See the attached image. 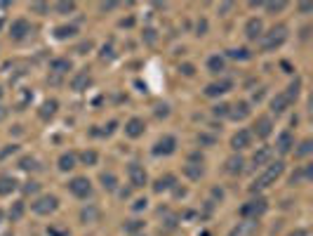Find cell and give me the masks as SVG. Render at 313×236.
<instances>
[{"label": "cell", "instance_id": "cell-1", "mask_svg": "<svg viewBox=\"0 0 313 236\" xmlns=\"http://www.w3.org/2000/svg\"><path fill=\"white\" fill-rule=\"evenodd\" d=\"M285 40H287V26H285V24H278V26H273L268 33L261 36V50H264V52H275L278 47H283Z\"/></svg>", "mask_w": 313, "mask_h": 236}, {"label": "cell", "instance_id": "cell-2", "mask_svg": "<svg viewBox=\"0 0 313 236\" xmlns=\"http://www.w3.org/2000/svg\"><path fill=\"white\" fill-rule=\"evenodd\" d=\"M283 170H285V163H283V161H275V163H271L266 170H264V173H261L259 177L252 182V187H250V189H252V191H261V189L271 187V184H273V182L278 180L280 175H283Z\"/></svg>", "mask_w": 313, "mask_h": 236}, {"label": "cell", "instance_id": "cell-3", "mask_svg": "<svg viewBox=\"0 0 313 236\" xmlns=\"http://www.w3.org/2000/svg\"><path fill=\"white\" fill-rule=\"evenodd\" d=\"M266 210H268L266 198H252V201H247V203H245L243 208H240V215H243L245 220L257 222Z\"/></svg>", "mask_w": 313, "mask_h": 236}, {"label": "cell", "instance_id": "cell-4", "mask_svg": "<svg viewBox=\"0 0 313 236\" xmlns=\"http://www.w3.org/2000/svg\"><path fill=\"white\" fill-rule=\"evenodd\" d=\"M57 205H59V198L47 194V196L36 198V201L31 203V210L36 212V215H50V212L57 210Z\"/></svg>", "mask_w": 313, "mask_h": 236}, {"label": "cell", "instance_id": "cell-5", "mask_svg": "<svg viewBox=\"0 0 313 236\" xmlns=\"http://www.w3.org/2000/svg\"><path fill=\"white\" fill-rule=\"evenodd\" d=\"M69 191L76 198H87L92 194V184L87 177H73V180L69 182Z\"/></svg>", "mask_w": 313, "mask_h": 236}, {"label": "cell", "instance_id": "cell-6", "mask_svg": "<svg viewBox=\"0 0 313 236\" xmlns=\"http://www.w3.org/2000/svg\"><path fill=\"white\" fill-rule=\"evenodd\" d=\"M175 149H177V140L172 135H165L163 140L155 142L153 154H155V156H170V154H175Z\"/></svg>", "mask_w": 313, "mask_h": 236}, {"label": "cell", "instance_id": "cell-7", "mask_svg": "<svg viewBox=\"0 0 313 236\" xmlns=\"http://www.w3.org/2000/svg\"><path fill=\"white\" fill-rule=\"evenodd\" d=\"M261 36H264V24H261V19L252 17L250 22L245 24V38L247 40H259Z\"/></svg>", "mask_w": 313, "mask_h": 236}, {"label": "cell", "instance_id": "cell-8", "mask_svg": "<svg viewBox=\"0 0 313 236\" xmlns=\"http://www.w3.org/2000/svg\"><path fill=\"white\" fill-rule=\"evenodd\" d=\"M127 175H130V182H132V187H144L146 184V180H148V177H146V170L144 168H141V165L139 163H130V168H127Z\"/></svg>", "mask_w": 313, "mask_h": 236}, {"label": "cell", "instance_id": "cell-9", "mask_svg": "<svg viewBox=\"0 0 313 236\" xmlns=\"http://www.w3.org/2000/svg\"><path fill=\"white\" fill-rule=\"evenodd\" d=\"M250 144H252V133H250V130H238V133L231 137V147L236 151L247 149Z\"/></svg>", "mask_w": 313, "mask_h": 236}, {"label": "cell", "instance_id": "cell-10", "mask_svg": "<svg viewBox=\"0 0 313 236\" xmlns=\"http://www.w3.org/2000/svg\"><path fill=\"white\" fill-rule=\"evenodd\" d=\"M29 33H31V24L26 22V19H17V22H12V26H10V36L15 40H24Z\"/></svg>", "mask_w": 313, "mask_h": 236}, {"label": "cell", "instance_id": "cell-11", "mask_svg": "<svg viewBox=\"0 0 313 236\" xmlns=\"http://www.w3.org/2000/svg\"><path fill=\"white\" fill-rule=\"evenodd\" d=\"M92 83V76L90 71L83 69L80 73H76L73 78H71V90H76V92H83V90H87V85Z\"/></svg>", "mask_w": 313, "mask_h": 236}, {"label": "cell", "instance_id": "cell-12", "mask_svg": "<svg viewBox=\"0 0 313 236\" xmlns=\"http://www.w3.org/2000/svg\"><path fill=\"white\" fill-rule=\"evenodd\" d=\"M271 133H273V123H271V118L268 116L257 118V123H254V135H257L259 140H266Z\"/></svg>", "mask_w": 313, "mask_h": 236}, {"label": "cell", "instance_id": "cell-13", "mask_svg": "<svg viewBox=\"0 0 313 236\" xmlns=\"http://www.w3.org/2000/svg\"><path fill=\"white\" fill-rule=\"evenodd\" d=\"M144 121L141 118H130L127 123H125V135L127 137H132V140H137V137H141L144 135Z\"/></svg>", "mask_w": 313, "mask_h": 236}, {"label": "cell", "instance_id": "cell-14", "mask_svg": "<svg viewBox=\"0 0 313 236\" xmlns=\"http://www.w3.org/2000/svg\"><path fill=\"white\" fill-rule=\"evenodd\" d=\"M290 99L285 97V92H280V94H275L273 99H271V111H273L275 116H280V113H285V111L290 109Z\"/></svg>", "mask_w": 313, "mask_h": 236}, {"label": "cell", "instance_id": "cell-15", "mask_svg": "<svg viewBox=\"0 0 313 236\" xmlns=\"http://www.w3.org/2000/svg\"><path fill=\"white\" fill-rule=\"evenodd\" d=\"M231 87H233V83L231 80H219V83H212V85L205 87V94L207 97H219V94L229 92Z\"/></svg>", "mask_w": 313, "mask_h": 236}, {"label": "cell", "instance_id": "cell-16", "mask_svg": "<svg viewBox=\"0 0 313 236\" xmlns=\"http://www.w3.org/2000/svg\"><path fill=\"white\" fill-rule=\"evenodd\" d=\"M292 147H294V137H292V133H280V135H278L275 149L280 151V154H290Z\"/></svg>", "mask_w": 313, "mask_h": 236}, {"label": "cell", "instance_id": "cell-17", "mask_svg": "<svg viewBox=\"0 0 313 236\" xmlns=\"http://www.w3.org/2000/svg\"><path fill=\"white\" fill-rule=\"evenodd\" d=\"M229 116L233 118V121H243V118L250 116V104L247 102H238L236 106H231L229 109Z\"/></svg>", "mask_w": 313, "mask_h": 236}, {"label": "cell", "instance_id": "cell-18", "mask_svg": "<svg viewBox=\"0 0 313 236\" xmlns=\"http://www.w3.org/2000/svg\"><path fill=\"white\" fill-rule=\"evenodd\" d=\"M254 231H257V222L245 220V222H240L233 231H231V236H252Z\"/></svg>", "mask_w": 313, "mask_h": 236}, {"label": "cell", "instance_id": "cell-19", "mask_svg": "<svg viewBox=\"0 0 313 236\" xmlns=\"http://www.w3.org/2000/svg\"><path fill=\"white\" fill-rule=\"evenodd\" d=\"M271 156H273V151H271V147H259V149L254 151L252 163H254V165H266L268 161H271Z\"/></svg>", "mask_w": 313, "mask_h": 236}, {"label": "cell", "instance_id": "cell-20", "mask_svg": "<svg viewBox=\"0 0 313 236\" xmlns=\"http://www.w3.org/2000/svg\"><path fill=\"white\" fill-rule=\"evenodd\" d=\"M15 189H17L15 177H10V175H3V177H0V196H10Z\"/></svg>", "mask_w": 313, "mask_h": 236}, {"label": "cell", "instance_id": "cell-21", "mask_svg": "<svg viewBox=\"0 0 313 236\" xmlns=\"http://www.w3.org/2000/svg\"><path fill=\"white\" fill-rule=\"evenodd\" d=\"M57 99H47V102H43V106H40V111H38V116L43 118V121H47V118H52L54 113H57Z\"/></svg>", "mask_w": 313, "mask_h": 236}, {"label": "cell", "instance_id": "cell-22", "mask_svg": "<svg viewBox=\"0 0 313 236\" xmlns=\"http://www.w3.org/2000/svg\"><path fill=\"white\" fill-rule=\"evenodd\" d=\"M243 165H245V161L240 156H231L229 161H226V173L229 175H240L243 173Z\"/></svg>", "mask_w": 313, "mask_h": 236}, {"label": "cell", "instance_id": "cell-23", "mask_svg": "<svg viewBox=\"0 0 313 236\" xmlns=\"http://www.w3.org/2000/svg\"><path fill=\"white\" fill-rule=\"evenodd\" d=\"M76 33H78L76 26H57V29H54V38H57V40H66V38H73Z\"/></svg>", "mask_w": 313, "mask_h": 236}, {"label": "cell", "instance_id": "cell-24", "mask_svg": "<svg viewBox=\"0 0 313 236\" xmlns=\"http://www.w3.org/2000/svg\"><path fill=\"white\" fill-rule=\"evenodd\" d=\"M80 220L83 222H97L99 220V208H97V205H87V208H83Z\"/></svg>", "mask_w": 313, "mask_h": 236}, {"label": "cell", "instance_id": "cell-25", "mask_svg": "<svg viewBox=\"0 0 313 236\" xmlns=\"http://www.w3.org/2000/svg\"><path fill=\"white\" fill-rule=\"evenodd\" d=\"M50 71L57 73V76H61V73L71 71V62H69V59H54V62L50 64Z\"/></svg>", "mask_w": 313, "mask_h": 236}, {"label": "cell", "instance_id": "cell-26", "mask_svg": "<svg viewBox=\"0 0 313 236\" xmlns=\"http://www.w3.org/2000/svg\"><path fill=\"white\" fill-rule=\"evenodd\" d=\"M73 168H76V156H73V154H61L59 156V170L66 173V170H73Z\"/></svg>", "mask_w": 313, "mask_h": 236}, {"label": "cell", "instance_id": "cell-27", "mask_svg": "<svg viewBox=\"0 0 313 236\" xmlns=\"http://www.w3.org/2000/svg\"><path fill=\"white\" fill-rule=\"evenodd\" d=\"M207 69H210V73H222L224 71V57L214 55L207 59Z\"/></svg>", "mask_w": 313, "mask_h": 236}, {"label": "cell", "instance_id": "cell-28", "mask_svg": "<svg viewBox=\"0 0 313 236\" xmlns=\"http://www.w3.org/2000/svg\"><path fill=\"white\" fill-rule=\"evenodd\" d=\"M172 184H175V177H172V175H165V177H161V180L153 184V189H155L158 194H163V191H168Z\"/></svg>", "mask_w": 313, "mask_h": 236}, {"label": "cell", "instance_id": "cell-29", "mask_svg": "<svg viewBox=\"0 0 313 236\" xmlns=\"http://www.w3.org/2000/svg\"><path fill=\"white\" fill-rule=\"evenodd\" d=\"M229 57L231 59H240V62H247L250 59V50H245V47H233V50H229Z\"/></svg>", "mask_w": 313, "mask_h": 236}, {"label": "cell", "instance_id": "cell-30", "mask_svg": "<svg viewBox=\"0 0 313 236\" xmlns=\"http://www.w3.org/2000/svg\"><path fill=\"white\" fill-rule=\"evenodd\" d=\"M101 184H104V189H108V191H113L115 187H118V180H115L113 173H101Z\"/></svg>", "mask_w": 313, "mask_h": 236}, {"label": "cell", "instance_id": "cell-31", "mask_svg": "<svg viewBox=\"0 0 313 236\" xmlns=\"http://www.w3.org/2000/svg\"><path fill=\"white\" fill-rule=\"evenodd\" d=\"M184 173H186V177H191V180H200V177H203V168L196 163H189L184 168Z\"/></svg>", "mask_w": 313, "mask_h": 236}, {"label": "cell", "instance_id": "cell-32", "mask_svg": "<svg viewBox=\"0 0 313 236\" xmlns=\"http://www.w3.org/2000/svg\"><path fill=\"white\" fill-rule=\"evenodd\" d=\"M311 151H313V142H311V140H304L301 144H299V149L294 151V156H297V158H304V156H308Z\"/></svg>", "mask_w": 313, "mask_h": 236}, {"label": "cell", "instance_id": "cell-33", "mask_svg": "<svg viewBox=\"0 0 313 236\" xmlns=\"http://www.w3.org/2000/svg\"><path fill=\"white\" fill-rule=\"evenodd\" d=\"M54 10H57L59 15H71V12L76 10V3H73V0H69V3H66V0H64V3H57V5H54Z\"/></svg>", "mask_w": 313, "mask_h": 236}, {"label": "cell", "instance_id": "cell-34", "mask_svg": "<svg viewBox=\"0 0 313 236\" xmlns=\"http://www.w3.org/2000/svg\"><path fill=\"white\" fill-rule=\"evenodd\" d=\"M80 161H83L85 165H94L97 161H99V156H97V151L87 149V151H83V154H80Z\"/></svg>", "mask_w": 313, "mask_h": 236}, {"label": "cell", "instance_id": "cell-35", "mask_svg": "<svg viewBox=\"0 0 313 236\" xmlns=\"http://www.w3.org/2000/svg\"><path fill=\"white\" fill-rule=\"evenodd\" d=\"M299 90H301V80H294V83H292V85L290 87H287V92H285V97H287V99H290V102H292V99H297V97H299Z\"/></svg>", "mask_w": 313, "mask_h": 236}, {"label": "cell", "instance_id": "cell-36", "mask_svg": "<svg viewBox=\"0 0 313 236\" xmlns=\"http://www.w3.org/2000/svg\"><path fill=\"white\" fill-rule=\"evenodd\" d=\"M22 215H24V203L19 201V203H15L12 208H10V220H12V222L22 220Z\"/></svg>", "mask_w": 313, "mask_h": 236}, {"label": "cell", "instance_id": "cell-37", "mask_svg": "<svg viewBox=\"0 0 313 236\" xmlns=\"http://www.w3.org/2000/svg\"><path fill=\"white\" fill-rule=\"evenodd\" d=\"M264 8H266L268 15H275V12H283L287 8V3H283V0L280 3H264Z\"/></svg>", "mask_w": 313, "mask_h": 236}, {"label": "cell", "instance_id": "cell-38", "mask_svg": "<svg viewBox=\"0 0 313 236\" xmlns=\"http://www.w3.org/2000/svg\"><path fill=\"white\" fill-rule=\"evenodd\" d=\"M19 168H22V170H38V161H36V158H31V156H26V158L19 161Z\"/></svg>", "mask_w": 313, "mask_h": 236}, {"label": "cell", "instance_id": "cell-39", "mask_svg": "<svg viewBox=\"0 0 313 236\" xmlns=\"http://www.w3.org/2000/svg\"><path fill=\"white\" fill-rule=\"evenodd\" d=\"M125 229H127L130 234H134V231H139V229H144V222L141 220H130L127 224H125Z\"/></svg>", "mask_w": 313, "mask_h": 236}, {"label": "cell", "instance_id": "cell-40", "mask_svg": "<svg viewBox=\"0 0 313 236\" xmlns=\"http://www.w3.org/2000/svg\"><path fill=\"white\" fill-rule=\"evenodd\" d=\"M229 109H231L229 104H217V106L212 109V113L214 116H229Z\"/></svg>", "mask_w": 313, "mask_h": 236}, {"label": "cell", "instance_id": "cell-41", "mask_svg": "<svg viewBox=\"0 0 313 236\" xmlns=\"http://www.w3.org/2000/svg\"><path fill=\"white\" fill-rule=\"evenodd\" d=\"M47 10L50 8H47L45 3H33V5H31V12H38V15H45Z\"/></svg>", "mask_w": 313, "mask_h": 236}, {"label": "cell", "instance_id": "cell-42", "mask_svg": "<svg viewBox=\"0 0 313 236\" xmlns=\"http://www.w3.org/2000/svg\"><path fill=\"white\" fill-rule=\"evenodd\" d=\"M24 191H26V194H36V191H38V182H26Z\"/></svg>", "mask_w": 313, "mask_h": 236}, {"label": "cell", "instance_id": "cell-43", "mask_svg": "<svg viewBox=\"0 0 313 236\" xmlns=\"http://www.w3.org/2000/svg\"><path fill=\"white\" fill-rule=\"evenodd\" d=\"M115 8H118V3H101L99 5L101 12H111V10H115Z\"/></svg>", "mask_w": 313, "mask_h": 236}, {"label": "cell", "instance_id": "cell-44", "mask_svg": "<svg viewBox=\"0 0 313 236\" xmlns=\"http://www.w3.org/2000/svg\"><path fill=\"white\" fill-rule=\"evenodd\" d=\"M101 59H113V50H111V47H104V50H101Z\"/></svg>", "mask_w": 313, "mask_h": 236}, {"label": "cell", "instance_id": "cell-45", "mask_svg": "<svg viewBox=\"0 0 313 236\" xmlns=\"http://www.w3.org/2000/svg\"><path fill=\"white\" fill-rule=\"evenodd\" d=\"M196 31H198V36H203V33L207 31V22H205V19H200V22H198V29H196Z\"/></svg>", "mask_w": 313, "mask_h": 236}, {"label": "cell", "instance_id": "cell-46", "mask_svg": "<svg viewBox=\"0 0 313 236\" xmlns=\"http://www.w3.org/2000/svg\"><path fill=\"white\" fill-rule=\"evenodd\" d=\"M90 47H92V43H90V40H87V43H83V45L78 47V55H85V52H87Z\"/></svg>", "mask_w": 313, "mask_h": 236}, {"label": "cell", "instance_id": "cell-47", "mask_svg": "<svg viewBox=\"0 0 313 236\" xmlns=\"http://www.w3.org/2000/svg\"><path fill=\"white\" fill-rule=\"evenodd\" d=\"M182 73H184V76H193V66H191V64H184Z\"/></svg>", "mask_w": 313, "mask_h": 236}, {"label": "cell", "instance_id": "cell-48", "mask_svg": "<svg viewBox=\"0 0 313 236\" xmlns=\"http://www.w3.org/2000/svg\"><path fill=\"white\" fill-rule=\"evenodd\" d=\"M15 151H17V147H15V144H12V147H8V149H5V151H3V154H0V158H8L10 154H15Z\"/></svg>", "mask_w": 313, "mask_h": 236}, {"label": "cell", "instance_id": "cell-49", "mask_svg": "<svg viewBox=\"0 0 313 236\" xmlns=\"http://www.w3.org/2000/svg\"><path fill=\"white\" fill-rule=\"evenodd\" d=\"M141 208H146V198H137L134 201V210H141Z\"/></svg>", "mask_w": 313, "mask_h": 236}, {"label": "cell", "instance_id": "cell-50", "mask_svg": "<svg viewBox=\"0 0 313 236\" xmlns=\"http://www.w3.org/2000/svg\"><path fill=\"white\" fill-rule=\"evenodd\" d=\"M299 10H301V12H311L313 5H311V3H301V5H299Z\"/></svg>", "mask_w": 313, "mask_h": 236}, {"label": "cell", "instance_id": "cell-51", "mask_svg": "<svg viewBox=\"0 0 313 236\" xmlns=\"http://www.w3.org/2000/svg\"><path fill=\"white\" fill-rule=\"evenodd\" d=\"M198 142H203V144H212V137H205V135H200V137H198Z\"/></svg>", "mask_w": 313, "mask_h": 236}, {"label": "cell", "instance_id": "cell-52", "mask_svg": "<svg viewBox=\"0 0 313 236\" xmlns=\"http://www.w3.org/2000/svg\"><path fill=\"white\" fill-rule=\"evenodd\" d=\"M231 8H233V5H231V3H226V5H222V8H219V12H229Z\"/></svg>", "mask_w": 313, "mask_h": 236}, {"label": "cell", "instance_id": "cell-53", "mask_svg": "<svg viewBox=\"0 0 313 236\" xmlns=\"http://www.w3.org/2000/svg\"><path fill=\"white\" fill-rule=\"evenodd\" d=\"M287 236H306V231H301V229H299V231H292V234H287Z\"/></svg>", "mask_w": 313, "mask_h": 236}, {"label": "cell", "instance_id": "cell-54", "mask_svg": "<svg viewBox=\"0 0 313 236\" xmlns=\"http://www.w3.org/2000/svg\"><path fill=\"white\" fill-rule=\"evenodd\" d=\"M5 113H8V111H5V109H3V106H0V121L5 118Z\"/></svg>", "mask_w": 313, "mask_h": 236}, {"label": "cell", "instance_id": "cell-55", "mask_svg": "<svg viewBox=\"0 0 313 236\" xmlns=\"http://www.w3.org/2000/svg\"><path fill=\"white\" fill-rule=\"evenodd\" d=\"M0 220H3V212H0Z\"/></svg>", "mask_w": 313, "mask_h": 236}, {"label": "cell", "instance_id": "cell-56", "mask_svg": "<svg viewBox=\"0 0 313 236\" xmlns=\"http://www.w3.org/2000/svg\"><path fill=\"white\" fill-rule=\"evenodd\" d=\"M0 29H3V22H0Z\"/></svg>", "mask_w": 313, "mask_h": 236}, {"label": "cell", "instance_id": "cell-57", "mask_svg": "<svg viewBox=\"0 0 313 236\" xmlns=\"http://www.w3.org/2000/svg\"><path fill=\"white\" fill-rule=\"evenodd\" d=\"M0 97H3V90H0Z\"/></svg>", "mask_w": 313, "mask_h": 236}]
</instances>
